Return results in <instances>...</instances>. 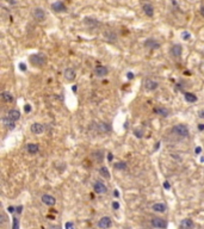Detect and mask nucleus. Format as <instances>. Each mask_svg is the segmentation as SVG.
I'll list each match as a JSON object with an SVG mask.
<instances>
[{
    "mask_svg": "<svg viewBox=\"0 0 204 229\" xmlns=\"http://www.w3.org/2000/svg\"><path fill=\"white\" fill-rule=\"evenodd\" d=\"M172 131L176 134V135L180 136V137H187L189 136V129L185 124H177L172 128Z\"/></svg>",
    "mask_w": 204,
    "mask_h": 229,
    "instance_id": "nucleus-1",
    "label": "nucleus"
},
{
    "mask_svg": "<svg viewBox=\"0 0 204 229\" xmlns=\"http://www.w3.org/2000/svg\"><path fill=\"white\" fill-rule=\"evenodd\" d=\"M30 61H31V63L35 66H42L45 63V57H44V55L36 54V55H31Z\"/></svg>",
    "mask_w": 204,
    "mask_h": 229,
    "instance_id": "nucleus-2",
    "label": "nucleus"
},
{
    "mask_svg": "<svg viewBox=\"0 0 204 229\" xmlns=\"http://www.w3.org/2000/svg\"><path fill=\"white\" fill-rule=\"evenodd\" d=\"M152 226L154 227V228H159V229H166L167 228V222H166V220H164V218H160V217H154L153 220H152Z\"/></svg>",
    "mask_w": 204,
    "mask_h": 229,
    "instance_id": "nucleus-3",
    "label": "nucleus"
},
{
    "mask_svg": "<svg viewBox=\"0 0 204 229\" xmlns=\"http://www.w3.org/2000/svg\"><path fill=\"white\" fill-rule=\"evenodd\" d=\"M32 16H34V18L37 22H44V19H45V12L43 9H41V7H36V9L32 11Z\"/></svg>",
    "mask_w": 204,
    "mask_h": 229,
    "instance_id": "nucleus-4",
    "label": "nucleus"
},
{
    "mask_svg": "<svg viewBox=\"0 0 204 229\" xmlns=\"http://www.w3.org/2000/svg\"><path fill=\"white\" fill-rule=\"evenodd\" d=\"M111 224H112V221L109 216H104L98 221V227H99L100 229H108V228L111 227Z\"/></svg>",
    "mask_w": 204,
    "mask_h": 229,
    "instance_id": "nucleus-5",
    "label": "nucleus"
},
{
    "mask_svg": "<svg viewBox=\"0 0 204 229\" xmlns=\"http://www.w3.org/2000/svg\"><path fill=\"white\" fill-rule=\"evenodd\" d=\"M144 47L149 49H159L160 48V43L154 38H148L144 41Z\"/></svg>",
    "mask_w": 204,
    "mask_h": 229,
    "instance_id": "nucleus-6",
    "label": "nucleus"
},
{
    "mask_svg": "<svg viewBox=\"0 0 204 229\" xmlns=\"http://www.w3.org/2000/svg\"><path fill=\"white\" fill-rule=\"evenodd\" d=\"M52 10L54 12L60 13V12H66L67 11V7L64 6V4L62 1H56V3L52 4Z\"/></svg>",
    "mask_w": 204,
    "mask_h": 229,
    "instance_id": "nucleus-7",
    "label": "nucleus"
},
{
    "mask_svg": "<svg viewBox=\"0 0 204 229\" xmlns=\"http://www.w3.org/2000/svg\"><path fill=\"white\" fill-rule=\"evenodd\" d=\"M108 73H109V69H108V67H105V66H98L94 69V74L98 78H104Z\"/></svg>",
    "mask_w": 204,
    "mask_h": 229,
    "instance_id": "nucleus-8",
    "label": "nucleus"
},
{
    "mask_svg": "<svg viewBox=\"0 0 204 229\" xmlns=\"http://www.w3.org/2000/svg\"><path fill=\"white\" fill-rule=\"evenodd\" d=\"M44 131V125L41 123H34L31 125V132L35 134V135H41Z\"/></svg>",
    "mask_w": 204,
    "mask_h": 229,
    "instance_id": "nucleus-9",
    "label": "nucleus"
},
{
    "mask_svg": "<svg viewBox=\"0 0 204 229\" xmlns=\"http://www.w3.org/2000/svg\"><path fill=\"white\" fill-rule=\"evenodd\" d=\"M41 199H42V202H43L45 205H48V207H53V205L56 204L55 197H53V196H50V195H43Z\"/></svg>",
    "mask_w": 204,
    "mask_h": 229,
    "instance_id": "nucleus-10",
    "label": "nucleus"
},
{
    "mask_svg": "<svg viewBox=\"0 0 204 229\" xmlns=\"http://www.w3.org/2000/svg\"><path fill=\"white\" fill-rule=\"evenodd\" d=\"M108 191V187L105 186V184H103L102 181H97L94 184V192L96 193H99V195H103V193H106Z\"/></svg>",
    "mask_w": 204,
    "mask_h": 229,
    "instance_id": "nucleus-11",
    "label": "nucleus"
},
{
    "mask_svg": "<svg viewBox=\"0 0 204 229\" xmlns=\"http://www.w3.org/2000/svg\"><path fill=\"white\" fill-rule=\"evenodd\" d=\"M144 87H146V90H148V91H154V90H157L159 87V84L157 81L152 80V79H147V80L144 81Z\"/></svg>",
    "mask_w": 204,
    "mask_h": 229,
    "instance_id": "nucleus-12",
    "label": "nucleus"
},
{
    "mask_svg": "<svg viewBox=\"0 0 204 229\" xmlns=\"http://www.w3.org/2000/svg\"><path fill=\"white\" fill-rule=\"evenodd\" d=\"M171 54H172L174 57H180L182 54H183V47L180 44L172 45V48H171Z\"/></svg>",
    "mask_w": 204,
    "mask_h": 229,
    "instance_id": "nucleus-13",
    "label": "nucleus"
},
{
    "mask_svg": "<svg viewBox=\"0 0 204 229\" xmlns=\"http://www.w3.org/2000/svg\"><path fill=\"white\" fill-rule=\"evenodd\" d=\"M63 75H64V79H66L67 81H73V80L75 79V76H77L75 70H74V69H72V68H67L66 70H64Z\"/></svg>",
    "mask_w": 204,
    "mask_h": 229,
    "instance_id": "nucleus-14",
    "label": "nucleus"
},
{
    "mask_svg": "<svg viewBox=\"0 0 204 229\" xmlns=\"http://www.w3.org/2000/svg\"><path fill=\"white\" fill-rule=\"evenodd\" d=\"M84 24H85L86 26H88V28H91V29H94L96 26L99 25V22H98L97 19H94V18L86 17V18L84 19Z\"/></svg>",
    "mask_w": 204,
    "mask_h": 229,
    "instance_id": "nucleus-15",
    "label": "nucleus"
},
{
    "mask_svg": "<svg viewBox=\"0 0 204 229\" xmlns=\"http://www.w3.org/2000/svg\"><path fill=\"white\" fill-rule=\"evenodd\" d=\"M7 118H10L11 121H18L19 118H20V112L18 111V110H16V109H12V110H10L9 112H7Z\"/></svg>",
    "mask_w": 204,
    "mask_h": 229,
    "instance_id": "nucleus-16",
    "label": "nucleus"
},
{
    "mask_svg": "<svg viewBox=\"0 0 204 229\" xmlns=\"http://www.w3.org/2000/svg\"><path fill=\"white\" fill-rule=\"evenodd\" d=\"M142 10L146 13L147 17H153V16H154V7L150 4H143Z\"/></svg>",
    "mask_w": 204,
    "mask_h": 229,
    "instance_id": "nucleus-17",
    "label": "nucleus"
},
{
    "mask_svg": "<svg viewBox=\"0 0 204 229\" xmlns=\"http://www.w3.org/2000/svg\"><path fill=\"white\" fill-rule=\"evenodd\" d=\"M193 221L190 218H185L180 223V229H193Z\"/></svg>",
    "mask_w": 204,
    "mask_h": 229,
    "instance_id": "nucleus-18",
    "label": "nucleus"
},
{
    "mask_svg": "<svg viewBox=\"0 0 204 229\" xmlns=\"http://www.w3.org/2000/svg\"><path fill=\"white\" fill-rule=\"evenodd\" d=\"M152 209L154 211H157V212H165L166 211V205L162 204V203H155L152 207Z\"/></svg>",
    "mask_w": 204,
    "mask_h": 229,
    "instance_id": "nucleus-19",
    "label": "nucleus"
},
{
    "mask_svg": "<svg viewBox=\"0 0 204 229\" xmlns=\"http://www.w3.org/2000/svg\"><path fill=\"white\" fill-rule=\"evenodd\" d=\"M154 112L159 116H161V117H167L169 115V111L165 107H157L155 110H154Z\"/></svg>",
    "mask_w": 204,
    "mask_h": 229,
    "instance_id": "nucleus-20",
    "label": "nucleus"
},
{
    "mask_svg": "<svg viewBox=\"0 0 204 229\" xmlns=\"http://www.w3.org/2000/svg\"><path fill=\"white\" fill-rule=\"evenodd\" d=\"M26 149H28V152H29L30 154H36V153H38V151H39V147H38V145H36V143H29L28 147H26Z\"/></svg>",
    "mask_w": 204,
    "mask_h": 229,
    "instance_id": "nucleus-21",
    "label": "nucleus"
},
{
    "mask_svg": "<svg viewBox=\"0 0 204 229\" xmlns=\"http://www.w3.org/2000/svg\"><path fill=\"white\" fill-rule=\"evenodd\" d=\"M104 37L106 38V39H109V41H116V39H117V35L113 32V31H111V30L105 31V32H104Z\"/></svg>",
    "mask_w": 204,
    "mask_h": 229,
    "instance_id": "nucleus-22",
    "label": "nucleus"
},
{
    "mask_svg": "<svg viewBox=\"0 0 204 229\" xmlns=\"http://www.w3.org/2000/svg\"><path fill=\"white\" fill-rule=\"evenodd\" d=\"M3 123H4V125L7 128V129H10V130H12L14 127H16V124H14V121H11L10 118H4L3 120Z\"/></svg>",
    "mask_w": 204,
    "mask_h": 229,
    "instance_id": "nucleus-23",
    "label": "nucleus"
},
{
    "mask_svg": "<svg viewBox=\"0 0 204 229\" xmlns=\"http://www.w3.org/2000/svg\"><path fill=\"white\" fill-rule=\"evenodd\" d=\"M184 97H185V100L189 101V103H196V101H197V96L193 94V93L187 92V93L184 94Z\"/></svg>",
    "mask_w": 204,
    "mask_h": 229,
    "instance_id": "nucleus-24",
    "label": "nucleus"
},
{
    "mask_svg": "<svg viewBox=\"0 0 204 229\" xmlns=\"http://www.w3.org/2000/svg\"><path fill=\"white\" fill-rule=\"evenodd\" d=\"M1 98L6 103H12L13 101V96H12L10 92H3L1 93Z\"/></svg>",
    "mask_w": 204,
    "mask_h": 229,
    "instance_id": "nucleus-25",
    "label": "nucleus"
},
{
    "mask_svg": "<svg viewBox=\"0 0 204 229\" xmlns=\"http://www.w3.org/2000/svg\"><path fill=\"white\" fill-rule=\"evenodd\" d=\"M99 172H100V176L102 177H104L105 179H110V172H109V170L106 168V167H103L99 170Z\"/></svg>",
    "mask_w": 204,
    "mask_h": 229,
    "instance_id": "nucleus-26",
    "label": "nucleus"
},
{
    "mask_svg": "<svg viewBox=\"0 0 204 229\" xmlns=\"http://www.w3.org/2000/svg\"><path fill=\"white\" fill-rule=\"evenodd\" d=\"M113 167H115L116 170H121V171H124L127 168V163L124 161H119V162H116L115 165H113Z\"/></svg>",
    "mask_w": 204,
    "mask_h": 229,
    "instance_id": "nucleus-27",
    "label": "nucleus"
},
{
    "mask_svg": "<svg viewBox=\"0 0 204 229\" xmlns=\"http://www.w3.org/2000/svg\"><path fill=\"white\" fill-rule=\"evenodd\" d=\"M99 131L100 132H108V131H110V125L108 123H100L99 124Z\"/></svg>",
    "mask_w": 204,
    "mask_h": 229,
    "instance_id": "nucleus-28",
    "label": "nucleus"
},
{
    "mask_svg": "<svg viewBox=\"0 0 204 229\" xmlns=\"http://www.w3.org/2000/svg\"><path fill=\"white\" fill-rule=\"evenodd\" d=\"M182 37H183V39H185V41H189V39L191 38V34H189L187 31H183V32H182Z\"/></svg>",
    "mask_w": 204,
    "mask_h": 229,
    "instance_id": "nucleus-29",
    "label": "nucleus"
},
{
    "mask_svg": "<svg viewBox=\"0 0 204 229\" xmlns=\"http://www.w3.org/2000/svg\"><path fill=\"white\" fill-rule=\"evenodd\" d=\"M134 135H135L137 138H141V137L143 136V131H142L141 129H136V130L134 131Z\"/></svg>",
    "mask_w": 204,
    "mask_h": 229,
    "instance_id": "nucleus-30",
    "label": "nucleus"
},
{
    "mask_svg": "<svg viewBox=\"0 0 204 229\" xmlns=\"http://www.w3.org/2000/svg\"><path fill=\"white\" fill-rule=\"evenodd\" d=\"M12 229H19V220L18 218H13V224H12Z\"/></svg>",
    "mask_w": 204,
    "mask_h": 229,
    "instance_id": "nucleus-31",
    "label": "nucleus"
},
{
    "mask_svg": "<svg viewBox=\"0 0 204 229\" xmlns=\"http://www.w3.org/2000/svg\"><path fill=\"white\" fill-rule=\"evenodd\" d=\"M64 228L66 229H74V224H73L72 222H67L66 224H64Z\"/></svg>",
    "mask_w": 204,
    "mask_h": 229,
    "instance_id": "nucleus-32",
    "label": "nucleus"
},
{
    "mask_svg": "<svg viewBox=\"0 0 204 229\" xmlns=\"http://www.w3.org/2000/svg\"><path fill=\"white\" fill-rule=\"evenodd\" d=\"M31 109H32V107H31V105H30V104H26L25 106H24V111H25L26 113H29V112L31 111Z\"/></svg>",
    "mask_w": 204,
    "mask_h": 229,
    "instance_id": "nucleus-33",
    "label": "nucleus"
},
{
    "mask_svg": "<svg viewBox=\"0 0 204 229\" xmlns=\"http://www.w3.org/2000/svg\"><path fill=\"white\" fill-rule=\"evenodd\" d=\"M195 153L197 154V155H199V154L202 153V147H199V146H198V147H196V149H195Z\"/></svg>",
    "mask_w": 204,
    "mask_h": 229,
    "instance_id": "nucleus-34",
    "label": "nucleus"
},
{
    "mask_svg": "<svg viewBox=\"0 0 204 229\" xmlns=\"http://www.w3.org/2000/svg\"><path fill=\"white\" fill-rule=\"evenodd\" d=\"M19 69H20V70H23V72H25V70H26V66H25V63H19Z\"/></svg>",
    "mask_w": 204,
    "mask_h": 229,
    "instance_id": "nucleus-35",
    "label": "nucleus"
},
{
    "mask_svg": "<svg viewBox=\"0 0 204 229\" xmlns=\"http://www.w3.org/2000/svg\"><path fill=\"white\" fill-rule=\"evenodd\" d=\"M112 208L115 209V210L119 209V204H118V202H113V203H112Z\"/></svg>",
    "mask_w": 204,
    "mask_h": 229,
    "instance_id": "nucleus-36",
    "label": "nucleus"
},
{
    "mask_svg": "<svg viewBox=\"0 0 204 229\" xmlns=\"http://www.w3.org/2000/svg\"><path fill=\"white\" fill-rule=\"evenodd\" d=\"M127 78L129 79V80H131V79H134V74H133L131 72H129V73L127 74Z\"/></svg>",
    "mask_w": 204,
    "mask_h": 229,
    "instance_id": "nucleus-37",
    "label": "nucleus"
},
{
    "mask_svg": "<svg viewBox=\"0 0 204 229\" xmlns=\"http://www.w3.org/2000/svg\"><path fill=\"white\" fill-rule=\"evenodd\" d=\"M198 116H199L201 118H203V120H204V110H201V111L198 112Z\"/></svg>",
    "mask_w": 204,
    "mask_h": 229,
    "instance_id": "nucleus-38",
    "label": "nucleus"
},
{
    "mask_svg": "<svg viewBox=\"0 0 204 229\" xmlns=\"http://www.w3.org/2000/svg\"><path fill=\"white\" fill-rule=\"evenodd\" d=\"M7 211H9L10 214H12V212H14V208L13 207H9V208H7Z\"/></svg>",
    "mask_w": 204,
    "mask_h": 229,
    "instance_id": "nucleus-39",
    "label": "nucleus"
},
{
    "mask_svg": "<svg viewBox=\"0 0 204 229\" xmlns=\"http://www.w3.org/2000/svg\"><path fill=\"white\" fill-rule=\"evenodd\" d=\"M199 13H201L202 17H204V6H202L201 9H199Z\"/></svg>",
    "mask_w": 204,
    "mask_h": 229,
    "instance_id": "nucleus-40",
    "label": "nucleus"
},
{
    "mask_svg": "<svg viewBox=\"0 0 204 229\" xmlns=\"http://www.w3.org/2000/svg\"><path fill=\"white\" fill-rule=\"evenodd\" d=\"M112 159H113V155H112L111 153H109V154H108V160H109V161H112Z\"/></svg>",
    "mask_w": 204,
    "mask_h": 229,
    "instance_id": "nucleus-41",
    "label": "nucleus"
},
{
    "mask_svg": "<svg viewBox=\"0 0 204 229\" xmlns=\"http://www.w3.org/2000/svg\"><path fill=\"white\" fill-rule=\"evenodd\" d=\"M198 130H201V131H203L204 130V124H198Z\"/></svg>",
    "mask_w": 204,
    "mask_h": 229,
    "instance_id": "nucleus-42",
    "label": "nucleus"
},
{
    "mask_svg": "<svg viewBox=\"0 0 204 229\" xmlns=\"http://www.w3.org/2000/svg\"><path fill=\"white\" fill-rule=\"evenodd\" d=\"M164 187H165V188H167V190H168V188L171 187V185L167 183V181H165V183H164Z\"/></svg>",
    "mask_w": 204,
    "mask_h": 229,
    "instance_id": "nucleus-43",
    "label": "nucleus"
},
{
    "mask_svg": "<svg viewBox=\"0 0 204 229\" xmlns=\"http://www.w3.org/2000/svg\"><path fill=\"white\" fill-rule=\"evenodd\" d=\"M22 209H23V207L20 205V207H18V208L16 209V210H17V212H19V214H20V212H22Z\"/></svg>",
    "mask_w": 204,
    "mask_h": 229,
    "instance_id": "nucleus-44",
    "label": "nucleus"
},
{
    "mask_svg": "<svg viewBox=\"0 0 204 229\" xmlns=\"http://www.w3.org/2000/svg\"><path fill=\"white\" fill-rule=\"evenodd\" d=\"M72 90H73V92H77V90H78V86H77V85H74V86H73V87H72Z\"/></svg>",
    "mask_w": 204,
    "mask_h": 229,
    "instance_id": "nucleus-45",
    "label": "nucleus"
},
{
    "mask_svg": "<svg viewBox=\"0 0 204 229\" xmlns=\"http://www.w3.org/2000/svg\"><path fill=\"white\" fill-rule=\"evenodd\" d=\"M9 4H16V0H6Z\"/></svg>",
    "mask_w": 204,
    "mask_h": 229,
    "instance_id": "nucleus-46",
    "label": "nucleus"
},
{
    "mask_svg": "<svg viewBox=\"0 0 204 229\" xmlns=\"http://www.w3.org/2000/svg\"><path fill=\"white\" fill-rule=\"evenodd\" d=\"M113 196H116V197H118V196H119V193H118V191H117V190H115V192H113Z\"/></svg>",
    "mask_w": 204,
    "mask_h": 229,
    "instance_id": "nucleus-47",
    "label": "nucleus"
}]
</instances>
